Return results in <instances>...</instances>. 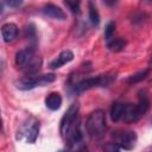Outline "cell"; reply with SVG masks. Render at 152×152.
<instances>
[{
	"instance_id": "1",
	"label": "cell",
	"mask_w": 152,
	"mask_h": 152,
	"mask_svg": "<svg viewBox=\"0 0 152 152\" xmlns=\"http://www.w3.org/2000/svg\"><path fill=\"white\" fill-rule=\"evenodd\" d=\"M78 114L80 106L77 102H74L61 119L59 133L69 147H75L80 145L83 138L81 129V119Z\"/></svg>"
},
{
	"instance_id": "2",
	"label": "cell",
	"mask_w": 152,
	"mask_h": 152,
	"mask_svg": "<svg viewBox=\"0 0 152 152\" xmlns=\"http://www.w3.org/2000/svg\"><path fill=\"white\" fill-rule=\"evenodd\" d=\"M15 65L26 74V76L36 75V72L42 66V58L37 55L34 46H27L25 49H21L17 51L14 57Z\"/></svg>"
},
{
	"instance_id": "18",
	"label": "cell",
	"mask_w": 152,
	"mask_h": 152,
	"mask_svg": "<svg viewBox=\"0 0 152 152\" xmlns=\"http://www.w3.org/2000/svg\"><path fill=\"white\" fill-rule=\"evenodd\" d=\"M114 31H115V23L114 21H109L104 26V32H103V36H104L106 42H109L110 39H113Z\"/></svg>"
},
{
	"instance_id": "21",
	"label": "cell",
	"mask_w": 152,
	"mask_h": 152,
	"mask_svg": "<svg viewBox=\"0 0 152 152\" xmlns=\"http://www.w3.org/2000/svg\"><path fill=\"white\" fill-rule=\"evenodd\" d=\"M21 4H23L21 0H10V1H6V5L10 6V7H19Z\"/></svg>"
},
{
	"instance_id": "14",
	"label": "cell",
	"mask_w": 152,
	"mask_h": 152,
	"mask_svg": "<svg viewBox=\"0 0 152 152\" xmlns=\"http://www.w3.org/2000/svg\"><path fill=\"white\" fill-rule=\"evenodd\" d=\"M127 42L124 38H113L109 42H107V48L113 52H120L125 49Z\"/></svg>"
},
{
	"instance_id": "4",
	"label": "cell",
	"mask_w": 152,
	"mask_h": 152,
	"mask_svg": "<svg viewBox=\"0 0 152 152\" xmlns=\"http://www.w3.org/2000/svg\"><path fill=\"white\" fill-rule=\"evenodd\" d=\"M116 78V74L115 72H106V74H101L97 76H93V77H87L84 80L78 81L77 83L74 84V90L75 93H82L93 88H103V87H108L109 84H112Z\"/></svg>"
},
{
	"instance_id": "6",
	"label": "cell",
	"mask_w": 152,
	"mask_h": 152,
	"mask_svg": "<svg viewBox=\"0 0 152 152\" xmlns=\"http://www.w3.org/2000/svg\"><path fill=\"white\" fill-rule=\"evenodd\" d=\"M39 134V121L33 116H27L17 131V139L26 144H33Z\"/></svg>"
},
{
	"instance_id": "11",
	"label": "cell",
	"mask_w": 152,
	"mask_h": 152,
	"mask_svg": "<svg viewBox=\"0 0 152 152\" xmlns=\"http://www.w3.org/2000/svg\"><path fill=\"white\" fill-rule=\"evenodd\" d=\"M74 59V52L71 50H63L53 61L50 62V68L51 69H58L62 65L71 62Z\"/></svg>"
},
{
	"instance_id": "7",
	"label": "cell",
	"mask_w": 152,
	"mask_h": 152,
	"mask_svg": "<svg viewBox=\"0 0 152 152\" xmlns=\"http://www.w3.org/2000/svg\"><path fill=\"white\" fill-rule=\"evenodd\" d=\"M56 81L55 74H43V75H30L15 81V87L20 90H30L36 87H43L45 84Z\"/></svg>"
},
{
	"instance_id": "5",
	"label": "cell",
	"mask_w": 152,
	"mask_h": 152,
	"mask_svg": "<svg viewBox=\"0 0 152 152\" xmlns=\"http://www.w3.org/2000/svg\"><path fill=\"white\" fill-rule=\"evenodd\" d=\"M106 113L102 109L93 110L86 120V131L90 138H100L106 131Z\"/></svg>"
},
{
	"instance_id": "16",
	"label": "cell",
	"mask_w": 152,
	"mask_h": 152,
	"mask_svg": "<svg viewBox=\"0 0 152 152\" xmlns=\"http://www.w3.org/2000/svg\"><path fill=\"white\" fill-rule=\"evenodd\" d=\"M148 72H150V69L140 70V71H138V72H135V74L128 76V78L126 80V82H127L128 84H135V83H138V82L145 80V78L148 76Z\"/></svg>"
},
{
	"instance_id": "20",
	"label": "cell",
	"mask_w": 152,
	"mask_h": 152,
	"mask_svg": "<svg viewBox=\"0 0 152 152\" xmlns=\"http://www.w3.org/2000/svg\"><path fill=\"white\" fill-rule=\"evenodd\" d=\"M102 150H103V152H121V148L119 146H116L115 144H113L112 141L110 142H106L102 146Z\"/></svg>"
},
{
	"instance_id": "13",
	"label": "cell",
	"mask_w": 152,
	"mask_h": 152,
	"mask_svg": "<svg viewBox=\"0 0 152 152\" xmlns=\"http://www.w3.org/2000/svg\"><path fill=\"white\" fill-rule=\"evenodd\" d=\"M124 108H125V102H113L112 107H110V112H109V115H110V119L114 121V122H118V121H121L122 119V114H124Z\"/></svg>"
},
{
	"instance_id": "23",
	"label": "cell",
	"mask_w": 152,
	"mask_h": 152,
	"mask_svg": "<svg viewBox=\"0 0 152 152\" xmlns=\"http://www.w3.org/2000/svg\"><path fill=\"white\" fill-rule=\"evenodd\" d=\"M151 83H152V81H151Z\"/></svg>"
},
{
	"instance_id": "8",
	"label": "cell",
	"mask_w": 152,
	"mask_h": 152,
	"mask_svg": "<svg viewBox=\"0 0 152 152\" xmlns=\"http://www.w3.org/2000/svg\"><path fill=\"white\" fill-rule=\"evenodd\" d=\"M112 142L119 146L121 150L131 151L135 147L138 141V135L134 131L129 129H115L110 133Z\"/></svg>"
},
{
	"instance_id": "19",
	"label": "cell",
	"mask_w": 152,
	"mask_h": 152,
	"mask_svg": "<svg viewBox=\"0 0 152 152\" xmlns=\"http://www.w3.org/2000/svg\"><path fill=\"white\" fill-rule=\"evenodd\" d=\"M64 5L75 14H78L81 12V10H80L81 2L80 1H69V0H66V1H64Z\"/></svg>"
},
{
	"instance_id": "10",
	"label": "cell",
	"mask_w": 152,
	"mask_h": 152,
	"mask_svg": "<svg viewBox=\"0 0 152 152\" xmlns=\"http://www.w3.org/2000/svg\"><path fill=\"white\" fill-rule=\"evenodd\" d=\"M19 33V28L14 23H5L1 26V37L5 43L13 42Z\"/></svg>"
},
{
	"instance_id": "22",
	"label": "cell",
	"mask_w": 152,
	"mask_h": 152,
	"mask_svg": "<svg viewBox=\"0 0 152 152\" xmlns=\"http://www.w3.org/2000/svg\"><path fill=\"white\" fill-rule=\"evenodd\" d=\"M148 65H150V68H152V56H151V58L148 61Z\"/></svg>"
},
{
	"instance_id": "3",
	"label": "cell",
	"mask_w": 152,
	"mask_h": 152,
	"mask_svg": "<svg viewBox=\"0 0 152 152\" xmlns=\"http://www.w3.org/2000/svg\"><path fill=\"white\" fill-rule=\"evenodd\" d=\"M138 103H127L125 102V108H124V114L121 121L126 124H132L138 121L140 118H142L148 108H150V100L147 96L146 90H140L138 94Z\"/></svg>"
},
{
	"instance_id": "12",
	"label": "cell",
	"mask_w": 152,
	"mask_h": 152,
	"mask_svg": "<svg viewBox=\"0 0 152 152\" xmlns=\"http://www.w3.org/2000/svg\"><path fill=\"white\" fill-rule=\"evenodd\" d=\"M45 106L50 110H57V109H59L61 106H62V96H61V94L57 93V91L50 93L45 97Z\"/></svg>"
},
{
	"instance_id": "17",
	"label": "cell",
	"mask_w": 152,
	"mask_h": 152,
	"mask_svg": "<svg viewBox=\"0 0 152 152\" xmlns=\"http://www.w3.org/2000/svg\"><path fill=\"white\" fill-rule=\"evenodd\" d=\"M24 34H25V38L28 40V42H33L36 43L37 40V31H36V26L34 24H28L26 25L25 30H24Z\"/></svg>"
},
{
	"instance_id": "9",
	"label": "cell",
	"mask_w": 152,
	"mask_h": 152,
	"mask_svg": "<svg viewBox=\"0 0 152 152\" xmlns=\"http://www.w3.org/2000/svg\"><path fill=\"white\" fill-rule=\"evenodd\" d=\"M40 12L49 17V18H52V19H56V20H64L66 18V14L65 12L57 5L52 4V2H48V4H44L40 8Z\"/></svg>"
},
{
	"instance_id": "15",
	"label": "cell",
	"mask_w": 152,
	"mask_h": 152,
	"mask_svg": "<svg viewBox=\"0 0 152 152\" xmlns=\"http://www.w3.org/2000/svg\"><path fill=\"white\" fill-rule=\"evenodd\" d=\"M88 17H89V21L93 26H97L100 24V14L97 12L96 6L91 1L88 2Z\"/></svg>"
}]
</instances>
